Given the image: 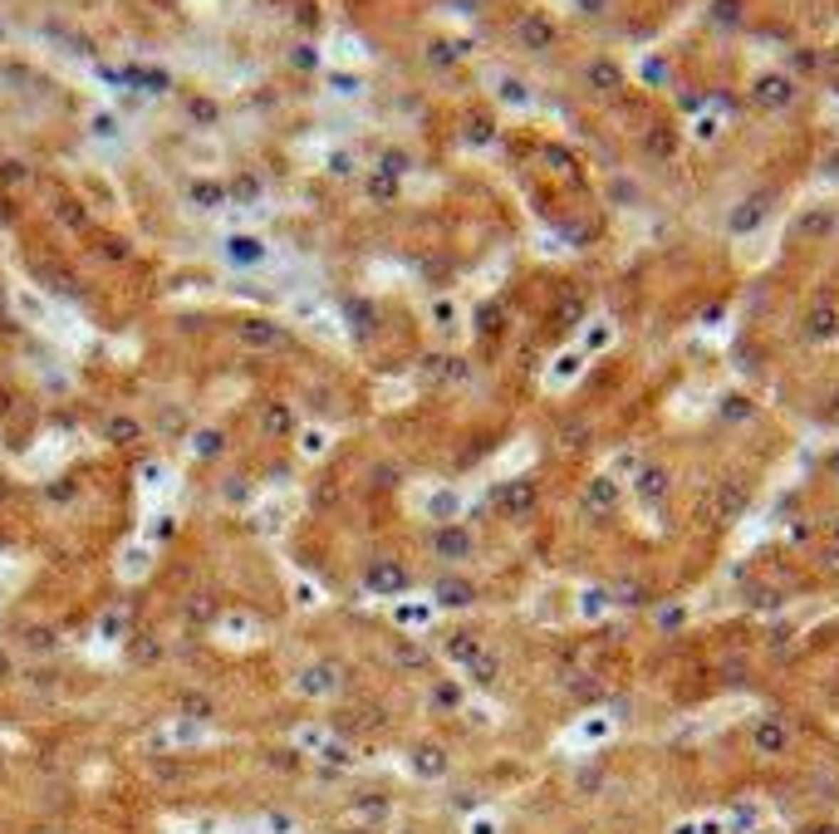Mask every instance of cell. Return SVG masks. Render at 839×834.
Returning a JSON list of instances; mask_svg holds the SVG:
<instances>
[{
    "mask_svg": "<svg viewBox=\"0 0 839 834\" xmlns=\"http://www.w3.org/2000/svg\"><path fill=\"white\" fill-rule=\"evenodd\" d=\"M334 687H339V672H334L329 662L309 667L305 677H300V692H305V697H334Z\"/></svg>",
    "mask_w": 839,
    "mask_h": 834,
    "instance_id": "1",
    "label": "cell"
},
{
    "mask_svg": "<svg viewBox=\"0 0 839 834\" xmlns=\"http://www.w3.org/2000/svg\"><path fill=\"white\" fill-rule=\"evenodd\" d=\"M132 550H137V555H128V560H123V574H128V579H137V574L147 570V560H152V555H147L142 545H132Z\"/></svg>",
    "mask_w": 839,
    "mask_h": 834,
    "instance_id": "4",
    "label": "cell"
},
{
    "mask_svg": "<svg viewBox=\"0 0 839 834\" xmlns=\"http://www.w3.org/2000/svg\"><path fill=\"white\" fill-rule=\"evenodd\" d=\"M432 609L427 604H397V623H407V628H417V623H427Z\"/></svg>",
    "mask_w": 839,
    "mask_h": 834,
    "instance_id": "3",
    "label": "cell"
},
{
    "mask_svg": "<svg viewBox=\"0 0 839 834\" xmlns=\"http://www.w3.org/2000/svg\"><path fill=\"white\" fill-rule=\"evenodd\" d=\"M0 672H10V662H5V658H0Z\"/></svg>",
    "mask_w": 839,
    "mask_h": 834,
    "instance_id": "5",
    "label": "cell"
},
{
    "mask_svg": "<svg viewBox=\"0 0 839 834\" xmlns=\"http://www.w3.org/2000/svg\"><path fill=\"white\" fill-rule=\"evenodd\" d=\"M363 584H368L373 594H397V589L407 584V574L397 570V565H373V570L363 574Z\"/></svg>",
    "mask_w": 839,
    "mask_h": 834,
    "instance_id": "2",
    "label": "cell"
}]
</instances>
